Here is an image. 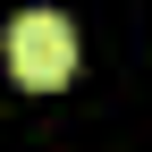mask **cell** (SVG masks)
I'll return each instance as SVG.
<instances>
[{
  "label": "cell",
  "instance_id": "6da1fadb",
  "mask_svg": "<svg viewBox=\"0 0 152 152\" xmlns=\"http://www.w3.org/2000/svg\"><path fill=\"white\" fill-rule=\"evenodd\" d=\"M9 68H17V85H68V68H76V26L59 9H26L9 26Z\"/></svg>",
  "mask_w": 152,
  "mask_h": 152
}]
</instances>
